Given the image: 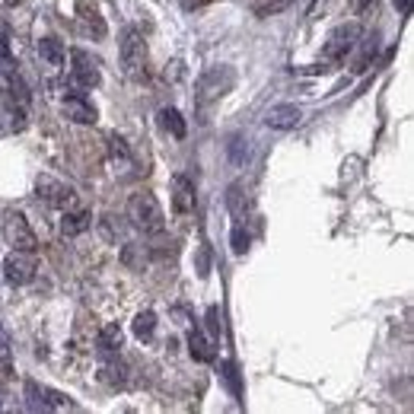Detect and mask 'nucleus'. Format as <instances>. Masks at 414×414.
<instances>
[{
  "label": "nucleus",
  "mask_w": 414,
  "mask_h": 414,
  "mask_svg": "<svg viewBox=\"0 0 414 414\" xmlns=\"http://www.w3.org/2000/svg\"><path fill=\"white\" fill-rule=\"evenodd\" d=\"M90 229V214L86 211H80V207H74V211H64L61 217V233L64 236H80Z\"/></svg>",
  "instance_id": "17"
},
{
  "label": "nucleus",
  "mask_w": 414,
  "mask_h": 414,
  "mask_svg": "<svg viewBox=\"0 0 414 414\" xmlns=\"http://www.w3.org/2000/svg\"><path fill=\"white\" fill-rule=\"evenodd\" d=\"M70 61H74V67H70V80H74V86H80V90H93V86H99V80H102V74H99V61L96 58H90L86 51H70Z\"/></svg>",
  "instance_id": "7"
},
{
  "label": "nucleus",
  "mask_w": 414,
  "mask_h": 414,
  "mask_svg": "<svg viewBox=\"0 0 414 414\" xmlns=\"http://www.w3.org/2000/svg\"><path fill=\"white\" fill-rule=\"evenodd\" d=\"M16 4H22V0H0V7H16Z\"/></svg>",
  "instance_id": "38"
},
{
  "label": "nucleus",
  "mask_w": 414,
  "mask_h": 414,
  "mask_svg": "<svg viewBox=\"0 0 414 414\" xmlns=\"http://www.w3.org/2000/svg\"><path fill=\"white\" fill-rule=\"evenodd\" d=\"M290 4H293V0H258V4H255V16L268 20V16H274V13H283Z\"/></svg>",
  "instance_id": "24"
},
{
  "label": "nucleus",
  "mask_w": 414,
  "mask_h": 414,
  "mask_svg": "<svg viewBox=\"0 0 414 414\" xmlns=\"http://www.w3.org/2000/svg\"><path fill=\"white\" fill-rule=\"evenodd\" d=\"M121 262L131 271H144L150 262V246H140V242H124L121 248Z\"/></svg>",
  "instance_id": "16"
},
{
  "label": "nucleus",
  "mask_w": 414,
  "mask_h": 414,
  "mask_svg": "<svg viewBox=\"0 0 414 414\" xmlns=\"http://www.w3.org/2000/svg\"><path fill=\"white\" fill-rule=\"evenodd\" d=\"M303 121V109L293 102H281V105H271L265 112V124L274 128V131H290V128H297Z\"/></svg>",
  "instance_id": "11"
},
{
  "label": "nucleus",
  "mask_w": 414,
  "mask_h": 414,
  "mask_svg": "<svg viewBox=\"0 0 414 414\" xmlns=\"http://www.w3.org/2000/svg\"><path fill=\"white\" fill-rule=\"evenodd\" d=\"M376 4H380V0H351V10L357 16H363V13H373V10H376Z\"/></svg>",
  "instance_id": "31"
},
{
  "label": "nucleus",
  "mask_w": 414,
  "mask_h": 414,
  "mask_svg": "<svg viewBox=\"0 0 414 414\" xmlns=\"http://www.w3.org/2000/svg\"><path fill=\"white\" fill-rule=\"evenodd\" d=\"M0 370H10V341L4 331H0Z\"/></svg>",
  "instance_id": "33"
},
{
  "label": "nucleus",
  "mask_w": 414,
  "mask_h": 414,
  "mask_svg": "<svg viewBox=\"0 0 414 414\" xmlns=\"http://www.w3.org/2000/svg\"><path fill=\"white\" fill-rule=\"evenodd\" d=\"M121 70L128 80H147V41L138 29H124L121 35Z\"/></svg>",
  "instance_id": "3"
},
{
  "label": "nucleus",
  "mask_w": 414,
  "mask_h": 414,
  "mask_svg": "<svg viewBox=\"0 0 414 414\" xmlns=\"http://www.w3.org/2000/svg\"><path fill=\"white\" fill-rule=\"evenodd\" d=\"M102 233L109 236V239H121L124 227H121V223H115V217H102Z\"/></svg>",
  "instance_id": "29"
},
{
  "label": "nucleus",
  "mask_w": 414,
  "mask_h": 414,
  "mask_svg": "<svg viewBox=\"0 0 414 414\" xmlns=\"http://www.w3.org/2000/svg\"><path fill=\"white\" fill-rule=\"evenodd\" d=\"M188 354H192L198 363H211V360H214V345H211V341L194 328L192 335H188Z\"/></svg>",
  "instance_id": "18"
},
{
  "label": "nucleus",
  "mask_w": 414,
  "mask_h": 414,
  "mask_svg": "<svg viewBox=\"0 0 414 414\" xmlns=\"http://www.w3.org/2000/svg\"><path fill=\"white\" fill-rule=\"evenodd\" d=\"M0 64H4V67H13V55H10L7 35H0Z\"/></svg>",
  "instance_id": "34"
},
{
  "label": "nucleus",
  "mask_w": 414,
  "mask_h": 414,
  "mask_svg": "<svg viewBox=\"0 0 414 414\" xmlns=\"http://www.w3.org/2000/svg\"><path fill=\"white\" fill-rule=\"evenodd\" d=\"M131 331L138 335L140 341H150L153 335H156V312H150V309L138 312V316H134V322H131Z\"/></svg>",
  "instance_id": "21"
},
{
  "label": "nucleus",
  "mask_w": 414,
  "mask_h": 414,
  "mask_svg": "<svg viewBox=\"0 0 414 414\" xmlns=\"http://www.w3.org/2000/svg\"><path fill=\"white\" fill-rule=\"evenodd\" d=\"M4 239H7L16 252H32L35 255V248H39L32 227H29V220L20 211H7V214H4Z\"/></svg>",
  "instance_id": "5"
},
{
  "label": "nucleus",
  "mask_w": 414,
  "mask_h": 414,
  "mask_svg": "<svg viewBox=\"0 0 414 414\" xmlns=\"http://www.w3.org/2000/svg\"><path fill=\"white\" fill-rule=\"evenodd\" d=\"M229 242H233V252H236V255H246V252H248V242H252V236H248L246 227L239 223V227L233 229V236H229Z\"/></svg>",
  "instance_id": "27"
},
{
  "label": "nucleus",
  "mask_w": 414,
  "mask_h": 414,
  "mask_svg": "<svg viewBox=\"0 0 414 414\" xmlns=\"http://www.w3.org/2000/svg\"><path fill=\"white\" fill-rule=\"evenodd\" d=\"M39 55L45 58L51 67H61V64H64V45L55 39V35H48V39L39 41Z\"/></svg>",
  "instance_id": "22"
},
{
  "label": "nucleus",
  "mask_w": 414,
  "mask_h": 414,
  "mask_svg": "<svg viewBox=\"0 0 414 414\" xmlns=\"http://www.w3.org/2000/svg\"><path fill=\"white\" fill-rule=\"evenodd\" d=\"M242 144H246V140H242V134H233V140H229V156H233V163H242Z\"/></svg>",
  "instance_id": "32"
},
{
  "label": "nucleus",
  "mask_w": 414,
  "mask_h": 414,
  "mask_svg": "<svg viewBox=\"0 0 414 414\" xmlns=\"http://www.w3.org/2000/svg\"><path fill=\"white\" fill-rule=\"evenodd\" d=\"M74 13H76V26H80L83 35H90V39H105L109 29H105V20L96 10V4H90V0H76Z\"/></svg>",
  "instance_id": "8"
},
{
  "label": "nucleus",
  "mask_w": 414,
  "mask_h": 414,
  "mask_svg": "<svg viewBox=\"0 0 414 414\" xmlns=\"http://www.w3.org/2000/svg\"><path fill=\"white\" fill-rule=\"evenodd\" d=\"M198 274H201V277L211 274V252H207V246L198 248Z\"/></svg>",
  "instance_id": "30"
},
{
  "label": "nucleus",
  "mask_w": 414,
  "mask_h": 414,
  "mask_svg": "<svg viewBox=\"0 0 414 414\" xmlns=\"http://www.w3.org/2000/svg\"><path fill=\"white\" fill-rule=\"evenodd\" d=\"M233 86H236V70L229 64H214L194 80V105L207 109L211 102H220Z\"/></svg>",
  "instance_id": "1"
},
{
  "label": "nucleus",
  "mask_w": 414,
  "mask_h": 414,
  "mask_svg": "<svg viewBox=\"0 0 414 414\" xmlns=\"http://www.w3.org/2000/svg\"><path fill=\"white\" fill-rule=\"evenodd\" d=\"M220 373H223V380H227L229 392L239 395V392H242V386H239V373H236V366L229 363V360H223V363H220Z\"/></svg>",
  "instance_id": "28"
},
{
  "label": "nucleus",
  "mask_w": 414,
  "mask_h": 414,
  "mask_svg": "<svg viewBox=\"0 0 414 414\" xmlns=\"http://www.w3.org/2000/svg\"><path fill=\"white\" fill-rule=\"evenodd\" d=\"M4 277H7L10 283H16V287H22V283H29L35 277V258L32 252H10L7 262H4Z\"/></svg>",
  "instance_id": "10"
},
{
  "label": "nucleus",
  "mask_w": 414,
  "mask_h": 414,
  "mask_svg": "<svg viewBox=\"0 0 414 414\" xmlns=\"http://www.w3.org/2000/svg\"><path fill=\"white\" fill-rule=\"evenodd\" d=\"M395 10H399L401 16H408L411 13V0H395Z\"/></svg>",
  "instance_id": "37"
},
{
  "label": "nucleus",
  "mask_w": 414,
  "mask_h": 414,
  "mask_svg": "<svg viewBox=\"0 0 414 414\" xmlns=\"http://www.w3.org/2000/svg\"><path fill=\"white\" fill-rule=\"evenodd\" d=\"M29 99H32V93H29L26 80H22L13 67H0V102L16 105V109H26Z\"/></svg>",
  "instance_id": "6"
},
{
  "label": "nucleus",
  "mask_w": 414,
  "mask_h": 414,
  "mask_svg": "<svg viewBox=\"0 0 414 414\" xmlns=\"http://www.w3.org/2000/svg\"><path fill=\"white\" fill-rule=\"evenodd\" d=\"M121 341H124V335L118 325H102V328H99V338H96V347L102 354H115L118 347H121Z\"/></svg>",
  "instance_id": "19"
},
{
  "label": "nucleus",
  "mask_w": 414,
  "mask_h": 414,
  "mask_svg": "<svg viewBox=\"0 0 414 414\" xmlns=\"http://www.w3.org/2000/svg\"><path fill=\"white\" fill-rule=\"evenodd\" d=\"M246 185L242 182H236V185H229V194H227V204H229V211H233V217H242L246 214V204H248V198L246 194Z\"/></svg>",
  "instance_id": "23"
},
{
  "label": "nucleus",
  "mask_w": 414,
  "mask_h": 414,
  "mask_svg": "<svg viewBox=\"0 0 414 414\" xmlns=\"http://www.w3.org/2000/svg\"><path fill=\"white\" fill-rule=\"evenodd\" d=\"M179 4L185 10H198V7H204V4H211V0H179Z\"/></svg>",
  "instance_id": "36"
},
{
  "label": "nucleus",
  "mask_w": 414,
  "mask_h": 414,
  "mask_svg": "<svg viewBox=\"0 0 414 414\" xmlns=\"http://www.w3.org/2000/svg\"><path fill=\"white\" fill-rule=\"evenodd\" d=\"M159 128L166 134H173V138H185V118L179 115L175 109H159Z\"/></svg>",
  "instance_id": "20"
},
{
  "label": "nucleus",
  "mask_w": 414,
  "mask_h": 414,
  "mask_svg": "<svg viewBox=\"0 0 414 414\" xmlns=\"http://www.w3.org/2000/svg\"><path fill=\"white\" fill-rule=\"evenodd\" d=\"M207 328H211V335H220V322H217V306H211V309H207Z\"/></svg>",
  "instance_id": "35"
},
{
  "label": "nucleus",
  "mask_w": 414,
  "mask_h": 414,
  "mask_svg": "<svg viewBox=\"0 0 414 414\" xmlns=\"http://www.w3.org/2000/svg\"><path fill=\"white\" fill-rule=\"evenodd\" d=\"M376 48H380V39H376V35H370V39H366V45H363V51H360V58H357V67H354L357 74H363L366 64L376 58Z\"/></svg>",
  "instance_id": "26"
},
{
  "label": "nucleus",
  "mask_w": 414,
  "mask_h": 414,
  "mask_svg": "<svg viewBox=\"0 0 414 414\" xmlns=\"http://www.w3.org/2000/svg\"><path fill=\"white\" fill-rule=\"evenodd\" d=\"M39 194L48 201L51 207H61V211H74L76 204V192L70 185H61V182L48 179V175H39Z\"/></svg>",
  "instance_id": "9"
},
{
  "label": "nucleus",
  "mask_w": 414,
  "mask_h": 414,
  "mask_svg": "<svg viewBox=\"0 0 414 414\" xmlns=\"http://www.w3.org/2000/svg\"><path fill=\"white\" fill-rule=\"evenodd\" d=\"M173 207L179 214H188L194 207V182L188 175H173Z\"/></svg>",
  "instance_id": "15"
},
{
  "label": "nucleus",
  "mask_w": 414,
  "mask_h": 414,
  "mask_svg": "<svg viewBox=\"0 0 414 414\" xmlns=\"http://www.w3.org/2000/svg\"><path fill=\"white\" fill-rule=\"evenodd\" d=\"M26 395L32 399L35 408H51V411H64V408H74V401L64 392H55L48 386H39V382H26Z\"/></svg>",
  "instance_id": "12"
},
{
  "label": "nucleus",
  "mask_w": 414,
  "mask_h": 414,
  "mask_svg": "<svg viewBox=\"0 0 414 414\" xmlns=\"http://www.w3.org/2000/svg\"><path fill=\"white\" fill-rule=\"evenodd\" d=\"M64 115H67L70 121H76V124H96L99 112H96V105L86 102L83 96H67L64 99Z\"/></svg>",
  "instance_id": "13"
},
{
  "label": "nucleus",
  "mask_w": 414,
  "mask_h": 414,
  "mask_svg": "<svg viewBox=\"0 0 414 414\" xmlns=\"http://www.w3.org/2000/svg\"><path fill=\"white\" fill-rule=\"evenodd\" d=\"M26 124H29L26 112L16 109V105H4V109H0V140L16 138L20 131H26Z\"/></svg>",
  "instance_id": "14"
},
{
  "label": "nucleus",
  "mask_w": 414,
  "mask_h": 414,
  "mask_svg": "<svg viewBox=\"0 0 414 414\" xmlns=\"http://www.w3.org/2000/svg\"><path fill=\"white\" fill-rule=\"evenodd\" d=\"M128 217H131V223L138 229H144V233H159V229L166 227V214L163 207H159L156 194L150 192H138L131 201H128Z\"/></svg>",
  "instance_id": "2"
},
{
  "label": "nucleus",
  "mask_w": 414,
  "mask_h": 414,
  "mask_svg": "<svg viewBox=\"0 0 414 414\" xmlns=\"http://www.w3.org/2000/svg\"><path fill=\"white\" fill-rule=\"evenodd\" d=\"M124 373H128V366H124V363H105L102 366V380L109 382V386L121 389L124 382H128V376H124Z\"/></svg>",
  "instance_id": "25"
},
{
  "label": "nucleus",
  "mask_w": 414,
  "mask_h": 414,
  "mask_svg": "<svg viewBox=\"0 0 414 414\" xmlns=\"http://www.w3.org/2000/svg\"><path fill=\"white\" fill-rule=\"evenodd\" d=\"M360 35H363V29L357 26V22H345V26H338L335 32L325 39V45H322V61H328V64H335V61H345L347 58V51L354 48L360 41Z\"/></svg>",
  "instance_id": "4"
}]
</instances>
